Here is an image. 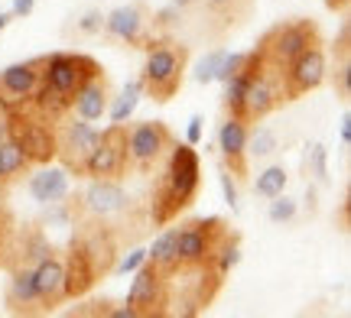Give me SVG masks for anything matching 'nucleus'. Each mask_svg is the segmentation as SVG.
I'll list each match as a JSON object with an SVG mask.
<instances>
[{
  "label": "nucleus",
  "mask_w": 351,
  "mask_h": 318,
  "mask_svg": "<svg viewBox=\"0 0 351 318\" xmlns=\"http://www.w3.org/2000/svg\"><path fill=\"white\" fill-rule=\"evenodd\" d=\"M202 189V163L192 143H173V150L166 153L160 163V176H156V189L150 198V211L147 221L150 228H166L176 217L189 211Z\"/></svg>",
  "instance_id": "obj_1"
},
{
  "label": "nucleus",
  "mask_w": 351,
  "mask_h": 318,
  "mask_svg": "<svg viewBox=\"0 0 351 318\" xmlns=\"http://www.w3.org/2000/svg\"><path fill=\"white\" fill-rule=\"evenodd\" d=\"M101 68L95 55L85 52H49L43 55V68H39V88L33 94V107L43 111L52 124L72 114V101H75L78 88Z\"/></svg>",
  "instance_id": "obj_2"
},
{
  "label": "nucleus",
  "mask_w": 351,
  "mask_h": 318,
  "mask_svg": "<svg viewBox=\"0 0 351 318\" xmlns=\"http://www.w3.org/2000/svg\"><path fill=\"white\" fill-rule=\"evenodd\" d=\"M189 68V46L169 36H153L147 46V62L140 72V88L156 104H169L182 91Z\"/></svg>",
  "instance_id": "obj_3"
},
{
  "label": "nucleus",
  "mask_w": 351,
  "mask_h": 318,
  "mask_svg": "<svg viewBox=\"0 0 351 318\" xmlns=\"http://www.w3.org/2000/svg\"><path fill=\"white\" fill-rule=\"evenodd\" d=\"M3 114H7V137L20 146V153L29 159L33 169L56 159V124L43 111H36L33 101L16 104Z\"/></svg>",
  "instance_id": "obj_4"
},
{
  "label": "nucleus",
  "mask_w": 351,
  "mask_h": 318,
  "mask_svg": "<svg viewBox=\"0 0 351 318\" xmlns=\"http://www.w3.org/2000/svg\"><path fill=\"white\" fill-rule=\"evenodd\" d=\"M231 224L225 217H192V221H182L179 230H176V256H179V273L176 276H195L202 267H208L218 241L225 237Z\"/></svg>",
  "instance_id": "obj_5"
},
{
  "label": "nucleus",
  "mask_w": 351,
  "mask_h": 318,
  "mask_svg": "<svg viewBox=\"0 0 351 318\" xmlns=\"http://www.w3.org/2000/svg\"><path fill=\"white\" fill-rule=\"evenodd\" d=\"M313 46H322V33H319L315 20L296 16V20L270 26V29L261 36V42H257V52H261L263 62L276 65V68L283 72V65L293 62L300 52L313 49Z\"/></svg>",
  "instance_id": "obj_6"
},
{
  "label": "nucleus",
  "mask_w": 351,
  "mask_h": 318,
  "mask_svg": "<svg viewBox=\"0 0 351 318\" xmlns=\"http://www.w3.org/2000/svg\"><path fill=\"white\" fill-rule=\"evenodd\" d=\"M176 133L166 127L163 120H140L127 127V156H130V172L150 176L160 169L166 153L173 150Z\"/></svg>",
  "instance_id": "obj_7"
},
{
  "label": "nucleus",
  "mask_w": 351,
  "mask_h": 318,
  "mask_svg": "<svg viewBox=\"0 0 351 318\" xmlns=\"http://www.w3.org/2000/svg\"><path fill=\"white\" fill-rule=\"evenodd\" d=\"M127 306L137 312V318H163L173 312V276L156 269L150 260H143L134 269V282L127 289Z\"/></svg>",
  "instance_id": "obj_8"
},
{
  "label": "nucleus",
  "mask_w": 351,
  "mask_h": 318,
  "mask_svg": "<svg viewBox=\"0 0 351 318\" xmlns=\"http://www.w3.org/2000/svg\"><path fill=\"white\" fill-rule=\"evenodd\" d=\"M98 143V130L75 114H65L56 120V159L62 163L69 176L85 178V163Z\"/></svg>",
  "instance_id": "obj_9"
},
{
  "label": "nucleus",
  "mask_w": 351,
  "mask_h": 318,
  "mask_svg": "<svg viewBox=\"0 0 351 318\" xmlns=\"http://www.w3.org/2000/svg\"><path fill=\"white\" fill-rule=\"evenodd\" d=\"M287 98H283V75L280 68L270 62H261V68L251 75L247 88H244V111H241V120L254 127L267 117L274 114L276 107H283Z\"/></svg>",
  "instance_id": "obj_10"
},
{
  "label": "nucleus",
  "mask_w": 351,
  "mask_h": 318,
  "mask_svg": "<svg viewBox=\"0 0 351 318\" xmlns=\"http://www.w3.org/2000/svg\"><path fill=\"white\" fill-rule=\"evenodd\" d=\"M130 172V156H127V127L111 124L98 130V143L85 163V178H121Z\"/></svg>",
  "instance_id": "obj_11"
},
{
  "label": "nucleus",
  "mask_w": 351,
  "mask_h": 318,
  "mask_svg": "<svg viewBox=\"0 0 351 318\" xmlns=\"http://www.w3.org/2000/svg\"><path fill=\"white\" fill-rule=\"evenodd\" d=\"M283 98L287 101H300L309 91H315L328 75V59L322 46H313V49L300 52L293 62L283 65Z\"/></svg>",
  "instance_id": "obj_12"
},
{
  "label": "nucleus",
  "mask_w": 351,
  "mask_h": 318,
  "mask_svg": "<svg viewBox=\"0 0 351 318\" xmlns=\"http://www.w3.org/2000/svg\"><path fill=\"white\" fill-rule=\"evenodd\" d=\"M104 33L124 46H134V49H147L150 46V13L143 3H124V7H114L108 16H104Z\"/></svg>",
  "instance_id": "obj_13"
},
{
  "label": "nucleus",
  "mask_w": 351,
  "mask_h": 318,
  "mask_svg": "<svg viewBox=\"0 0 351 318\" xmlns=\"http://www.w3.org/2000/svg\"><path fill=\"white\" fill-rule=\"evenodd\" d=\"M39 68H43V55L26 59V62H13L0 72V111L33 101V94L39 88Z\"/></svg>",
  "instance_id": "obj_14"
},
{
  "label": "nucleus",
  "mask_w": 351,
  "mask_h": 318,
  "mask_svg": "<svg viewBox=\"0 0 351 318\" xmlns=\"http://www.w3.org/2000/svg\"><path fill=\"white\" fill-rule=\"evenodd\" d=\"M247 133L251 127L238 120V117H225L221 120V127L215 133V140H218V153L225 159V169L231 176L244 182V178L251 176V156H247Z\"/></svg>",
  "instance_id": "obj_15"
},
{
  "label": "nucleus",
  "mask_w": 351,
  "mask_h": 318,
  "mask_svg": "<svg viewBox=\"0 0 351 318\" xmlns=\"http://www.w3.org/2000/svg\"><path fill=\"white\" fill-rule=\"evenodd\" d=\"M3 306L10 315H46L43 308V299H39L36 289V276H33V267H20L10 269V282H7V293H3Z\"/></svg>",
  "instance_id": "obj_16"
},
{
  "label": "nucleus",
  "mask_w": 351,
  "mask_h": 318,
  "mask_svg": "<svg viewBox=\"0 0 351 318\" xmlns=\"http://www.w3.org/2000/svg\"><path fill=\"white\" fill-rule=\"evenodd\" d=\"M257 0H202V10H205V26L215 39L228 36L231 29H238L251 20Z\"/></svg>",
  "instance_id": "obj_17"
},
{
  "label": "nucleus",
  "mask_w": 351,
  "mask_h": 318,
  "mask_svg": "<svg viewBox=\"0 0 351 318\" xmlns=\"http://www.w3.org/2000/svg\"><path fill=\"white\" fill-rule=\"evenodd\" d=\"M108 104H111V78H108L104 65H101L98 72L78 88L75 101H72V114L88 120V124H95V120L108 114Z\"/></svg>",
  "instance_id": "obj_18"
},
{
  "label": "nucleus",
  "mask_w": 351,
  "mask_h": 318,
  "mask_svg": "<svg viewBox=\"0 0 351 318\" xmlns=\"http://www.w3.org/2000/svg\"><path fill=\"white\" fill-rule=\"evenodd\" d=\"M33 276H36V289H39V299H43L46 315L56 312L62 302H69V299H65V267H62L59 250H52V254L43 256L36 267H33Z\"/></svg>",
  "instance_id": "obj_19"
},
{
  "label": "nucleus",
  "mask_w": 351,
  "mask_h": 318,
  "mask_svg": "<svg viewBox=\"0 0 351 318\" xmlns=\"http://www.w3.org/2000/svg\"><path fill=\"white\" fill-rule=\"evenodd\" d=\"M62 267H65V299H82V295H88L101 282L98 273H95V263L88 260V254L75 241H69Z\"/></svg>",
  "instance_id": "obj_20"
},
{
  "label": "nucleus",
  "mask_w": 351,
  "mask_h": 318,
  "mask_svg": "<svg viewBox=\"0 0 351 318\" xmlns=\"http://www.w3.org/2000/svg\"><path fill=\"white\" fill-rule=\"evenodd\" d=\"M26 189L33 195V202L52 204L69 195V172L65 169H52V165H36V172L29 176Z\"/></svg>",
  "instance_id": "obj_21"
},
{
  "label": "nucleus",
  "mask_w": 351,
  "mask_h": 318,
  "mask_svg": "<svg viewBox=\"0 0 351 318\" xmlns=\"http://www.w3.org/2000/svg\"><path fill=\"white\" fill-rule=\"evenodd\" d=\"M176 230L173 224H166L163 230H160V237L153 241V247L147 250V260H150L156 269H163L166 276H173L176 280V273H179V256H176Z\"/></svg>",
  "instance_id": "obj_22"
},
{
  "label": "nucleus",
  "mask_w": 351,
  "mask_h": 318,
  "mask_svg": "<svg viewBox=\"0 0 351 318\" xmlns=\"http://www.w3.org/2000/svg\"><path fill=\"white\" fill-rule=\"evenodd\" d=\"M33 172V165H29V159H26L23 153H20V146L7 137V140H0V185L3 189H10L16 178H23Z\"/></svg>",
  "instance_id": "obj_23"
},
{
  "label": "nucleus",
  "mask_w": 351,
  "mask_h": 318,
  "mask_svg": "<svg viewBox=\"0 0 351 318\" xmlns=\"http://www.w3.org/2000/svg\"><path fill=\"white\" fill-rule=\"evenodd\" d=\"M140 98H143V88H140V78H134V81H127L124 91L117 94V101L108 104V114H111V124H124L127 117L137 111Z\"/></svg>",
  "instance_id": "obj_24"
},
{
  "label": "nucleus",
  "mask_w": 351,
  "mask_h": 318,
  "mask_svg": "<svg viewBox=\"0 0 351 318\" xmlns=\"http://www.w3.org/2000/svg\"><path fill=\"white\" fill-rule=\"evenodd\" d=\"M287 169L283 165H267L261 176H257V182H254V191L261 195V198H274V195H280V191L287 189Z\"/></svg>",
  "instance_id": "obj_25"
},
{
  "label": "nucleus",
  "mask_w": 351,
  "mask_h": 318,
  "mask_svg": "<svg viewBox=\"0 0 351 318\" xmlns=\"http://www.w3.org/2000/svg\"><path fill=\"white\" fill-rule=\"evenodd\" d=\"M13 234H16V215H13V208L7 202H0V269H3L7 256H10Z\"/></svg>",
  "instance_id": "obj_26"
},
{
  "label": "nucleus",
  "mask_w": 351,
  "mask_h": 318,
  "mask_svg": "<svg viewBox=\"0 0 351 318\" xmlns=\"http://www.w3.org/2000/svg\"><path fill=\"white\" fill-rule=\"evenodd\" d=\"M257 127V124H254ZM276 150V133L270 127H257L254 133H247V156H257V159H263V156H270Z\"/></svg>",
  "instance_id": "obj_27"
},
{
  "label": "nucleus",
  "mask_w": 351,
  "mask_h": 318,
  "mask_svg": "<svg viewBox=\"0 0 351 318\" xmlns=\"http://www.w3.org/2000/svg\"><path fill=\"white\" fill-rule=\"evenodd\" d=\"M225 49H212L205 59H202L199 65H195V72H192V78L199 81V85H212L215 78H218V68H221V62H225Z\"/></svg>",
  "instance_id": "obj_28"
},
{
  "label": "nucleus",
  "mask_w": 351,
  "mask_h": 318,
  "mask_svg": "<svg viewBox=\"0 0 351 318\" xmlns=\"http://www.w3.org/2000/svg\"><path fill=\"white\" fill-rule=\"evenodd\" d=\"M306 169L315 176L319 185H328V150L322 143H313L309 153H306Z\"/></svg>",
  "instance_id": "obj_29"
},
{
  "label": "nucleus",
  "mask_w": 351,
  "mask_h": 318,
  "mask_svg": "<svg viewBox=\"0 0 351 318\" xmlns=\"http://www.w3.org/2000/svg\"><path fill=\"white\" fill-rule=\"evenodd\" d=\"M267 217L274 221V224H289L293 217H296V202L289 198V195H274L270 198V208H267Z\"/></svg>",
  "instance_id": "obj_30"
},
{
  "label": "nucleus",
  "mask_w": 351,
  "mask_h": 318,
  "mask_svg": "<svg viewBox=\"0 0 351 318\" xmlns=\"http://www.w3.org/2000/svg\"><path fill=\"white\" fill-rule=\"evenodd\" d=\"M332 85H335V91H339L341 101H348L351 98V59L339 62V68L332 72Z\"/></svg>",
  "instance_id": "obj_31"
},
{
  "label": "nucleus",
  "mask_w": 351,
  "mask_h": 318,
  "mask_svg": "<svg viewBox=\"0 0 351 318\" xmlns=\"http://www.w3.org/2000/svg\"><path fill=\"white\" fill-rule=\"evenodd\" d=\"M111 308H114V302L111 299H91V302H85V306H75L69 315H88V318H108L111 315Z\"/></svg>",
  "instance_id": "obj_32"
},
{
  "label": "nucleus",
  "mask_w": 351,
  "mask_h": 318,
  "mask_svg": "<svg viewBox=\"0 0 351 318\" xmlns=\"http://www.w3.org/2000/svg\"><path fill=\"white\" fill-rule=\"evenodd\" d=\"M143 260H147V250H130V254H121V260L114 263L111 276H127V273H134Z\"/></svg>",
  "instance_id": "obj_33"
},
{
  "label": "nucleus",
  "mask_w": 351,
  "mask_h": 318,
  "mask_svg": "<svg viewBox=\"0 0 351 318\" xmlns=\"http://www.w3.org/2000/svg\"><path fill=\"white\" fill-rule=\"evenodd\" d=\"M218 182H221V191H225V202L231 204V211H238V208H241V202H238V178H231V172L221 165Z\"/></svg>",
  "instance_id": "obj_34"
},
{
  "label": "nucleus",
  "mask_w": 351,
  "mask_h": 318,
  "mask_svg": "<svg viewBox=\"0 0 351 318\" xmlns=\"http://www.w3.org/2000/svg\"><path fill=\"white\" fill-rule=\"evenodd\" d=\"M78 29L85 33V36H95V33H101L104 29V13L101 10H88L82 20H78Z\"/></svg>",
  "instance_id": "obj_35"
},
{
  "label": "nucleus",
  "mask_w": 351,
  "mask_h": 318,
  "mask_svg": "<svg viewBox=\"0 0 351 318\" xmlns=\"http://www.w3.org/2000/svg\"><path fill=\"white\" fill-rule=\"evenodd\" d=\"M335 59H339V62L351 59V26L348 23H341V33H339V39H335Z\"/></svg>",
  "instance_id": "obj_36"
},
{
  "label": "nucleus",
  "mask_w": 351,
  "mask_h": 318,
  "mask_svg": "<svg viewBox=\"0 0 351 318\" xmlns=\"http://www.w3.org/2000/svg\"><path fill=\"white\" fill-rule=\"evenodd\" d=\"M179 13H182V10H176L173 3H169V7H163V10H156V16H153V26H156V29H169V26L179 20Z\"/></svg>",
  "instance_id": "obj_37"
},
{
  "label": "nucleus",
  "mask_w": 351,
  "mask_h": 318,
  "mask_svg": "<svg viewBox=\"0 0 351 318\" xmlns=\"http://www.w3.org/2000/svg\"><path fill=\"white\" fill-rule=\"evenodd\" d=\"M202 124H205V120H202V114H192V117H189L186 143H192V146H195V143H199V140H202Z\"/></svg>",
  "instance_id": "obj_38"
},
{
  "label": "nucleus",
  "mask_w": 351,
  "mask_h": 318,
  "mask_svg": "<svg viewBox=\"0 0 351 318\" xmlns=\"http://www.w3.org/2000/svg\"><path fill=\"white\" fill-rule=\"evenodd\" d=\"M36 10V0H13V16H29Z\"/></svg>",
  "instance_id": "obj_39"
},
{
  "label": "nucleus",
  "mask_w": 351,
  "mask_h": 318,
  "mask_svg": "<svg viewBox=\"0 0 351 318\" xmlns=\"http://www.w3.org/2000/svg\"><path fill=\"white\" fill-rule=\"evenodd\" d=\"M339 133H341V146H348V143H351V114H348V111L341 114V127H339Z\"/></svg>",
  "instance_id": "obj_40"
},
{
  "label": "nucleus",
  "mask_w": 351,
  "mask_h": 318,
  "mask_svg": "<svg viewBox=\"0 0 351 318\" xmlns=\"http://www.w3.org/2000/svg\"><path fill=\"white\" fill-rule=\"evenodd\" d=\"M348 3H351V0H326V7L332 13H345V10H348Z\"/></svg>",
  "instance_id": "obj_41"
},
{
  "label": "nucleus",
  "mask_w": 351,
  "mask_h": 318,
  "mask_svg": "<svg viewBox=\"0 0 351 318\" xmlns=\"http://www.w3.org/2000/svg\"><path fill=\"white\" fill-rule=\"evenodd\" d=\"M10 20H13V10H10V13H0V33H3V29L10 26Z\"/></svg>",
  "instance_id": "obj_42"
},
{
  "label": "nucleus",
  "mask_w": 351,
  "mask_h": 318,
  "mask_svg": "<svg viewBox=\"0 0 351 318\" xmlns=\"http://www.w3.org/2000/svg\"><path fill=\"white\" fill-rule=\"evenodd\" d=\"M192 3H199V0H173L176 10H186V7H192Z\"/></svg>",
  "instance_id": "obj_43"
},
{
  "label": "nucleus",
  "mask_w": 351,
  "mask_h": 318,
  "mask_svg": "<svg viewBox=\"0 0 351 318\" xmlns=\"http://www.w3.org/2000/svg\"><path fill=\"white\" fill-rule=\"evenodd\" d=\"M0 140H7V114L0 111Z\"/></svg>",
  "instance_id": "obj_44"
},
{
  "label": "nucleus",
  "mask_w": 351,
  "mask_h": 318,
  "mask_svg": "<svg viewBox=\"0 0 351 318\" xmlns=\"http://www.w3.org/2000/svg\"><path fill=\"white\" fill-rule=\"evenodd\" d=\"M0 202H7V189L3 185H0Z\"/></svg>",
  "instance_id": "obj_45"
}]
</instances>
